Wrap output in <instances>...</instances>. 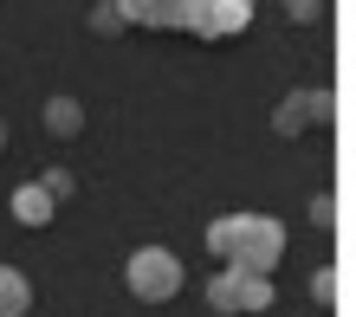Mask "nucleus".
Wrapping results in <instances>:
<instances>
[{"instance_id":"nucleus-1","label":"nucleus","mask_w":356,"mask_h":317,"mask_svg":"<svg viewBox=\"0 0 356 317\" xmlns=\"http://www.w3.org/2000/svg\"><path fill=\"white\" fill-rule=\"evenodd\" d=\"M123 285H130V298H143V304H169V298H181L188 266L169 246H136L130 259H123Z\"/></svg>"},{"instance_id":"nucleus-2","label":"nucleus","mask_w":356,"mask_h":317,"mask_svg":"<svg viewBox=\"0 0 356 317\" xmlns=\"http://www.w3.org/2000/svg\"><path fill=\"white\" fill-rule=\"evenodd\" d=\"M285 259V227L272 214H240L234 227V252H227V272H272Z\"/></svg>"},{"instance_id":"nucleus-3","label":"nucleus","mask_w":356,"mask_h":317,"mask_svg":"<svg viewBox=\"0 0 356 317\" xmlns=\"http://www.w3.org/2000/svg\"><path fill=\"white\" fill-rule=\"evenodd\" d=\"M311 123H337V91H285V104L272 111V136H305Z\"/></svg>"},{"instance_id":"nucleus-4","label":"nucleus","mask_w":356,"mask_h":317,"mask_svg":"<svg viewBox=\"0 0 356 317\" xmlns=\"http://www.w3.org/2000/svg\"><path fill=\"white\" fill-rule=\"evenodd\" d=\"M0 207H7L19 227H52V220H58V201H52L39 181H19L13 195H0Z\"/></svg>"},{"instance_id":"nucleus-5","label":"nucleus","mask_w":356,"mask_h":317,"mask_svg":"<svg viewBox=\"0 0 356 317\" xmlns=\"http://www.w3.org/2000/svg\"><path fill=\"white\" fill-rule=\"evenodd\" d=\"M253 26V0H207V39H240Z\"/></svg>"},{"instance_id":"nucleus-6","label":"nucleus","mask_w":356,"mask_h":317,"mask_svg":"<svg viewBox=\"0 0 356 317\" xmlns=\"http://www.w3.org/2000/svg\"><path fill=\"white\" fill-rule=\"evenodd\" d=\"M46 130H52L58 143L85 136V104H78V97H65V91H58V97H46Z\"/></svg>"},{"instance_id":"nucleus-7","label":"nucleus","mask_w":356,"mask_h":317,"mask_svg":"<svg viewBox=\"0 0 356 317\" xmlns=\"http://www.w3.org/2000/svg\"><path fill=\"white\" fill-rule=\"evenodd\" d=\"M33 311V279L19 266H0V317H26Z\"/></svg>"},{"instance_id":"nucleus-8","label":"nucleus","mask_w":356,"mask_h":317,"mask_svg":"<svg viewBox=\"0 0 356 317\" xmlns=\"http://www.w3.org/2000/svg\"><path fill=\"white\" fill-rule=\"evenodd\" d=\"M234 298H240V317L272 311V272H234Z\"/></svg>"},{"instance_id":"nucleus-9","label":"nucleus","mask_w":356,"mask_h":317,"mask_svg":"<svg viewBox=\"0 0 356 317\" xmlns=\"http://www.w3.org/2000/svg\"><path fill=\"white\" fill-rule=\"evenodd\" d=\"M207 311L214 317H240V298H234V272H214V279H207Z\"/></svg>"},{"instance_id":"nucleus-10","label":"nucleus","mask_w":356,"mask_h":317,"mask_svg":"<svg viewBox=\"0 0 356 317\" xmlns=\"http://www.w3.org/2000/svg\"><path fill=\"white\" fill-rule=\"evenodd\" d=\"M169 26L207 39V0H169Z\"/></svg>"},{"instance_id":"nucleus-11","label":"nucleus","mask_w":356,"mask_h":317,"mask_svg":"<svg viewBox=\"0 0 356 317\" xmlns=\"http://www.w3.org/2000/svg\"><path fill=\"white\" fill-rule=\"evenodd\" d=\"M234 227H240V214H220V220H207V252L227 266V252H234Z\"/></svg>"},{"instance_id":"nucleus-12","label":"nucleus","mask_w":356,"mask_h":317,"mask_svg":"<svg viewBox=\"0 0 356 317\" xmlns=\"http://www.w3.org/2000/svg\"><path fill=\"white\" fill-rule=\"evenodd\" d=\"M85 26H91L97 39H117V33H123V13L111 7V0H91V13H85Z\"/></svg>"},{"instance_id":"nucleus-13","label":"nucleus","mask_w":356,"mask_h":317,"mask_svg":"<svg viewBox=\"0 0 356 317\" xmlns=\"http://www.w3.org/2000/svg\"><path fill=\"white\" fill-rule=\"evenodd\" d=\"M311 298H318V304H337L343 298V272L337 266H318V272H311Z\"/></svg>"},{"instance_id":"nucleus-14","label":"nucleus","mask_w":356,"mask_h":317,"mask_svg":"<svg viewBox=\"0 0 356 317\" xmlns=\"http://www.w3.org/2000/svg\"><path fill=\"white\" fill-rule=\"evenodd\" d=\"M39 188H46V195L65 207V201L78 195V175H72V168H46V175H39Z\"/></svg>"},{"instance_id":"nucleus-15","label":"nucleus","mask_w":356,"mask_h":317,"mask_svg":"<svg viewBox=\"0 0 356 317\" xmlns=\"http://www.w3.org/2000/svg\"><path fill=\"white\" fill-rule=\"evenodd\" d=\"M311 227L318 234H337V195H311Z\"/></svg>"},{"instance_id":"nucleus-16","label":"nucleus","mask_w":356,"mask_h":317,"mask_svg":"<svg viewBox=\"0 0 356 317\" xmlns=\"http://www.w3.org/2000/svg\"><path fill=\"white\" fill-rule=\"evenodd\" d=\"M285 19H298V26H318V19H324V0H285Z\"/></svg>"},{"instance_id":"nucleus-17","label":"nucleus","mask_w":356,"mask_h":317,"mask_svg":"<svg viewBox=\"0 0 356 317\" xmlns=\"http://www.w3.org/2000/svg\"><path fill=\"white\" fill-rule=\"evenodd\" d=\"M149 26H169V0H149Z\"/></svg>"},{"instance_id":"nucleus-18","label":"nucleus","mask_w":356,"mask_h":317,"mask_svg":"<svg viewBox=\"0 0 356 317\" xmlns=\"http://www.w3.org/2000/svg\"><path fill=\"white\" fill-rule=\"evenodd\" d=\"M0 149H7V117H0Z\"/></svg>"}]
</instances>
